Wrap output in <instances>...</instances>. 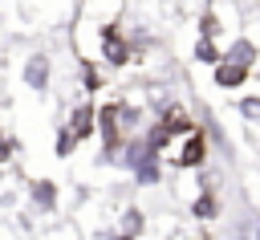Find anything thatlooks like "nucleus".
Wrapping results in <instances>:
<instances>
[{"instance_id": "1", "label": "nucleus", "mask_w": 260, "mask_h": 240, "mask_svg": "<svg viewBox=\"0 0 260 240\" xmlns=\"http://www.w3.org/2000/svg\"><path fill=\"white\" fill-rule=\"evenodd\" d=\"M203 163H207V134H203V130H191V134L183 138L179 155H175V167H179V171H199Z\"/></svg>"}, {"instance_id": "2", "label": "nucleus", "mask_w": 260, "mask_h": 240, "mask_svg": "<svg viewBox=\"0 0 260 240\" xmlns=\"http://www.w3.org/2000/svg\"><path fill=\"white\" fill-rule=\"evenodd\" d=\"M248 65H236V61H219V65H211V85L215 89H244V81H248Z\"/></svg>"}, {"instance_id": "3", "label": "nucleus", "mask_w": 260, "mask_h": 240, "mask_svg": "<svg viewBox=\"0 0 260 240\" xmlns=\"http://www.w3.org/2000/svg\"><path fill=\"white\" fill-rule=\"evenodd\" d=\"M130 53H134V49H130V41H126L114 24H106V28H102V57H106L110 65H126V61H130Z\"/></svg>"}, {"instance_id": "4", "label": "nucleus", "mask_w": 260, "mask_h": 240, "mask_svg": "<svg viewBox=\"0 0 260 240\" xmlns=\"http://www.w3.org/2000/svg\"><path fill=\"white\" fill-rule=\"evenodd\" d=\"M223 57H228V61H236V65H248V69H252V65H256V57H260V45H256L252 37H236V41L223 49Z\"/></svg>"}, {"instance_id": "5", "label": "nucleus", "mask_w": 260, "mask_h": 240, "mask_svg": "<svg viewBox=\"0 0 260 240\" xmlns=\"http://www.w3.org/2000/svg\"><path fill=\"white\" fill-rule=\"evenodd\" d=\"M191 57H195L199 65H219V61H223V49H219V41H215V37H195Z\"/></svg>"}, {"instance_id": "6", "label": "nucleus", "mask_w": 260, "mask_h": 240, "mask_svg": "<svg viewBox=\"0 0 260 240\" xmlns=\"http://www.w3.org/2000/svg\"><path fill=\"white\" fill-rule=\"evenodd\" d=\"M93 126H98V110L85 102V106H77L73 110V118H69V130L77 134V138H89L93 134Z\"/></svg>"}, {"instance_id": "7", "label": "nucleus", "mask_w": 260, "mask_h": 240, "mask_svg": "<svg viewBox=\"0 0 260 240\" xmlns=\"http://www.w3.org/2000/svg\"><path fill=\"white\" fill-rule=\"evenodd\" d=\"M24 81H28L32 89H45V85H49V57H45V53L28 57V65H24Z\"/></svg>"}, {"instance_id": "8", "label": "nucleus", "mask_w": 260, "mask_h": 240, "mask_svg": "<svg viewBox=\"0 0 260 240\" xmlns=\"http://www.w3.org/2000/svg\"><path fill=\"white\" fill-rule=\"evenodd\" d=\"M162 122L171 126V134H191V130H195V118H191L183 106H175V102L162 110Z\"/></svg>"}, {"instance_id": "9", "label": "nucleus", "mask_w": 260, "mask_h": 240, "mask_svg": "<svg viewBox=\"0 0 260 240\" xmlns=\"http://www.w3.org/2000/svg\"><path fill=\"white\" fill-rule=\"evenodd\" d=\"M191 216H195V220H219V199H215V191H199L195 203H191Z\"/></svg>"}, {"instance_id": "10", "label": "nucleus", "mask_w": 260, "mask_h": 240, "mask_svg": "<svg viewBox=\"0 0 260 240\" xmlns=\"http://www.w3.org/2000/svg\"><path fill=\"white\" fill-rule=\"evenodd\" d=\"M134 179H138L142 187H154V183L162 179V167H158V155H150V159H142V163L134 167Z\"/></svg>"}, {"instance_id": "11", "label": "nucleus", "mask_w": 260, "mask_h": 240, "mask_svg": "<svg viewBox=\"0 0 260 240\" xmlns=\"http://www.w3.org/2000/svg\"><path fill=\"white\" fill-rule=\"evenodd\" d=\"M236 114H240L248 126H256V122H260V94H244V98L236 102Z\"/></svg>"}, {"instance_id": "12", "label": "nucleus", "mask_w": 260, "mask_h": 240, "mask_svg": "<svg viewBox=\"0 0 260 240\" xmlns=\"http://www.w3.org/2000/svg\"><path fill=\"white\" fill-rule=\"evenodd\" d=\"M219 33H223L219 12H215V8H203V12H199V37H215V41H219Z\"/></svg>"}, {"instance_id": "13", "label": "nucleus", "mask_w": 260, "mask_h": 240, "mask_svg": "<svg viewBox=\"0 0 260 240\" xmlns=\"http://www.w3.org/2000/svg\"><path fill=\"white\" fill-rule=\"evenodd\" d=\"M142 228H146V216H142L138 207H126V212H122V232H126V236H138Z\"/></svg>"}, {"instance_id": "14", "label": "nucleus", "mask_w": 260, "mask_h": 240, "mask_svg": "<svg viewBox=\"0 0 260 240\" xmlns=\"http://www.w3.org/2000/svg\"><path fill=\"white\" fill-rule=\"evenodd\" d=\"M32 203H37V207H53V203H57V187H53V183H37V187H32Z\"/></svg>"}, {"instance_id": "15", "label": "nucleus", "mask_w": 260, "mask_h": 240, "mask_svg": "<svg viewBox=\"0 0 260 240\" xmlns=\"http://www.w3.org/2000/svg\"><path fill=\"white\" fill-rule=\"evenodd\" d=\"M73 142H77V134H73V130H61V134H57V155H69Z\"/></svg>"}, {"instance_id": "16", "label": "nucleus", "mask_w": 260, "mask_h": 240, "mask_svg": "<svg viewBox=\"0 0 260 240\" xmlns=\"http://www.w3.org/2000/svg\"><path fill=\"white\" fill-rule=\"evenodd\" d=\"M232 240H252V220H240L232 228Z\"/></svg>"}, {"instance_id": "17", "label": "nucleus", "mask_w": 260, "mask_h": 240, "mask_svg": "<svg viewBox=\"0 0 260 240\" xmlns=\"http://www.w3.org/2000/svg\"><path fill=\"white\" fill-rule=\"evenodd\" d=\"M252 240H260V216H252Z\"/></svg>"}]
</instances>
